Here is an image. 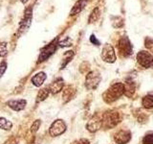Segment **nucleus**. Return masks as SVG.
Instances as JSON below:
<instances>
[{
  "label": "nucleus",
  "mask_w": 153,
  "mask_h": 144,
  "mask_svg": "<svg viewBox=\"0 0 153 144\" xmlns=\"http://www.w3.org/2000/svg\"><path fill=\"white\" fill-rule=\"evenodd\" d=\"M124 93V85L122 83H118L113 85L109 89L105 91L103 94V99L106 103H112L117 100Z\"/></svg>",
  "instance_id": "obj_1"
},
{
  "label": "nucleus",
  "mask_w": 153,
  "mask_h": 144,
  "mask_svg": "<svg viewBox=\"0 0 153 144\" xmlns=\"http://www.w3.org/2000/svg\"><path fill=\"white\" fill-rule=\"evenodd\" d=\"M121 117L117 112L110 110V112L104 113L102 115V125L104 128H112L115 127L120 122Z\"/></svg>",
  "instance_id": "obj_2"
},
{
  "label": "nucleus",
  "mask_w": 153,
  "mask_h": 144,
  "mask_svg": "<svg viewBox=\"0 0 153 144\" xmlns=\"http://www.w3.org/2000/svg\"><path fill=\"white\" fill-rule=\"evenodd\" d=\"M57 46H59V42H57V40H55L52 42H50L48 45H46L44 48H42L40 51L39 58H38L39 62H44L47 59H49V58L56 52Z\"/></svg>",
  "instance_id": "obj_3"
},
{
  "label": "nucleus",
  "mask_w": 153,
  "mask_h": 144,
  "mask_svg": "<svg viewBox=\"0 0 153 144\" xmlns=\"http://www.w3.org/2000/svg\"><path fill=\"white\" fill-rule=\"evenodd\" d=\"M100 80H102V77H100V73L97 71H91L86 75V79H85V86L88 89L92 90L97 88V86H99Z\"/></svg>",
  "instance_id": "obj_4"
},
{
  "label": "nucleus",
  "mask_w": 153,
  "mask_h": 144,
  "mask_svg": "<svg viewBox=\"0 0 153 144\" xmlns=\"http://www.w3.org/2000/svg\"><path fill=\"white\" fill-rule=\"evenodd\" d=\"M119 51L123 57H129L132 54L133 47L127 37H123L119 41Z\"/></svg>",
  "instance_id": "obj_5"
},
{
  "label": "nucleus",
  "mask_w": 153,
  "mask_h": 144,
  "mask_svg": "<svg viewBox=\"0 0 153 144\" xmlns=\"http://www.w3.org/2000/svg\"><path fill=\"white\" fill-rule=\"evenodd\" d=\"M137 61H138L140 65L145 67V68H148V67L152 66L153 57L149 52L141 51V52H139L138 55H137Z\"/></svg>",
  "instance_id": "obj_6"
},
{
  "label": "nucleus",
  "mask_w": 153,
  "mask_h": 144,
  "mask_svg": "<svg viewBox=\"0 0 153 144\" xmlns=\"http://www.w3.org/2000/svg\"><path fill=\"white\" fill-rule=\"evenodd\" d=\"M32 17H33L32 8H28L25 11V14H24V16L22 18L20 24H19V30H18L19 33L23 34L28 30L32 23Z\"/></svg>",
  "instance_id": "obj_7"
},
{
  "label": "nucleus",
  "mask_w": 153,
  "mask_h": 144,
  "mask_svg": "<svg viewBox=\"0 0 153 144\" xmlns=\"http://www.w3.org/2000/svg\"><path fill=\"white\" fill-rule=\"evenodd\" d=\"M102 58L104 62H110V64L116 61V54H115L114 48L112 47V45L108 44V43L104 44L102 52Z\"/></svg>",
  "instance_id": "obj_8"
},
{
  "label": "nucleus",
  "mask_w": 153,
  "mask_h": 144,
  "mask_svg": "<svg viewBox=\"0 0 153 144\" xmlns=\"http://www.w3.org/2000/svg\"><path fill=\"white\" fill-rule=\"evenodd\" d=\"M65 130H66L65 123L60 119L56 120L50 127V134L52 136H59L65 132Z\"/></svg>",
  "instance_id": "obj_9"
},
{
  "label": "nucleus",
  "mask_w": 153,
  "mask_h": 144,
  "mask_svg": "<svg viewBox=\"0 0 153 144\" xmlns=\"http://www.w3.org/2000/svg\"><path fill=\"white\" fill-rule=\"evenodd\" d=\"M115 141H116L118 144H126L131 138V134L128 131H124V130H122V131H119L116 134H115Z\"/></svg>",
  "instance_id": "obj_10"
},
{
  "label": "nucleus",
  "mask_w": 153,
  "mask_h": 144,
  "mask_svg": "<svg viewBox=\"0 0 153 144\" xmlns=\"http://www.w3.org/2000/svg\"><path fill=\"white\" fill-rule=\"evenodd\" d=\"M102 117L95 116L87 124V129L90 132H96L102 127Z\"/></svg>",
  "instance_id": "obj_11"
},
{
  "label": "nucleus",
  "mask_w": 153,
  "mask_h": 144,
  "mask_svg": "<svg viewBox=\"0 0 153 144\" xmlns=\"http://www.w3.org/2000/svg\"><path fill=\"white\" fill-rule=\"evenodd\" d=\"M8 106L11 109L16 110V112H19V110H23L25 108L26 106V100H23V99H20V100H11L8 102Z\"/></svg>",
  "instance_id": "obj_12"
},
{
  "label": "nucleus",
  "mask_w": 153,
  "mask_h": 144,
  "mask_svg": "<svg viewBox=\"0 0 153 144\" xmlns=\"http://www.w3.org/2000/svg\"><path fill=\"white\" fill-rule=\"evenodd\" d=\"M46 80V74L44 72H38L32 78V83L36 86H40Z\"/></svg>",
  "instance_id": "obj_13"
},
{
  "label": "nucleus",
  "mask_w": 153,
  "mask_h": 144,
  "mask_svg": "<svg viewBox=\"0 0 153 144\" xmlns=\"http://www.w3.org/2000/svg\"><path fill=\"white\" fill-rule=\"evenodd\" d=\"M62 88H63V80L59 78V79L56 80L54 83L50 86L49 89L53 94H56L62 89Z\"/></svg>",
  "instance_id": "obj_14"
},
{
  "label": "nucleus",
  "mask_w": 153,
  "mask_h": 144,
  "mask_svg": "<svg viewBox=\"0 0 153 144\" xmlns=\"http://www.w3.org/2000/svg\"><path fill=\"white\" fill-rule=\"evenodd\" d=\"M85 6H86V0H79V1L75 4L73 9L71 10L70 16H75V14H79L84 9Z\"/></svg>",
  "instance_id": "obj_15"
},
{
  "label": "nucleus",
  "mask_w": 153,
  "mask_h": 144,
  "mask_svg": "<svg viewBox=\"0 0 153 144\" xmlns=\"http://www.w3.org/2000/svg\"><path fill=\"white\" fill-rule=\"evenodd\" d=\"M143 106L146 109L153 108V95H146L143 98Z\"/></svg>",
  "instance_id": "obj_16"
},
{
  "label": "nucleus",
  "mask_w": 153,
  "mask_h": 144,
  "mask_svg": "<svg viewBox=\"0 0 153 144\" xmlns=\"http://www.w3.org/2000/svg\"><path fill=\"white\" fill-rule=\"evenodd\" d=\"M100 9L97 7V8H95L93 11H92V13H91V14H90V16H89V19H88V22L89 23H93V22H95V21H97L98 19H99V17H100Z\"/></svg>",
  "instance_id": "obj_17"
},
{
  "label": "nucleus",
  "mask_w": 153,
  "mask_h": 144,
  "mask_svg": "<svg viewBox=\"0 0 153 144\" xmlns=\"http://www.w3.org/2000/svg\"><path fill=\"white\" fill-rule=\"evenodd\" d=\"M13 124L11 121H9V120L4 117H0V128L5 130V131H8V130H11Z\"/></svg>",
  "instance_id": "obj_18"
},
{
  "label": "nucleus",
  "mask_w": 153,
  "mask_h": 144,
  "mask_svg": "<svg viewBox=\"0 0 153 144\" xmlns=\"http://www.w3.org/2000/svg\"><path fill=\"white\" fill-rule=\"evenodd\" d=\"M49 92H50L49 88H43V89L39 90V92L37 94V102L45 100L48 97V95H49Z\"/></svg>",
  "instance_id": "obj_19"
},
{
  "label": "nucleus",
  "mask_w": 153,
  "mask_h": 144,
  "mask_svg": "<svg viewBox=\"0 0 153 144\" xmlns=\"http://www.w3.org/2000/svg\"><path fill=\"white\" fill-rule=\"evenodd\" d=\"M73 56H74L73 51H67V52L65 53V54H64V57H63V62H62V64H61V67H60V68H64V66L72 60V58H73Z\"/></svg>",
  "instance_id": "obj_20"
},
{
  "label": "nucleus",
  "mask_w": 153,
  "mask_h": 144,
  "mask_svg": "<svg viewBox=\"0 0 153 144\" xmlns=\"http://www.w3.org/2000/svg\"><path fill=\"white\" fill-rule=\"evenodd\" d=\"M74 92H75V91H74V90H72V89L70 88V86H68V88H66L65 90L63 91V98H65L66 101L70 100L72 97H73Z\"/></svg>",
  "instance_id": "obj_21"
},
{
  "label": "nucleus",
  "mask_w": 153,
  "mask_h": 144,
  "mask_svg": "<svg viewBox=\"0 0 153 144\" xmlns=\"http://www.w3.org/2000/svg\"><path fill=\"white\" fill-rule=\"evenodd\" d=\"M7 53V42H1L0 43V57H5Z\"/></svg>",
  "instance_id": "obj_22"
},
{
  "label": "nucleus",
  "mask_w": 153,
  "mask_h": 144,
  "mask_svg": "<svg viewBox=\"0 0 153 144\" xmlns=\"http://www.w3.org/2000/svg\"><path fill=\"white\" fill-rule=\"evenodd\" d=\"M143 144H153V134H148L143 139Z\"/></svg>",
  "instance_id": "obj_23"
},
{
  "label": "nucleus",
  "mask_w": 153,
  "mask_h": 144,
  "mask_svg": "<svg viewBox=\"0 0 153 144\" xmlns=\"http://www.w3.org/2000/svg\"><path fill=\"white\" fill-rule=\"evenodd\" d=\"M72 45V41L69 38H65L63 40L61 41H59V46H61V47H67V46H70Z\"/></svg>",
  "instance_id": "obj_24"
},
{
  "label": "nucleus",
  "mask_w": 153,
  "mask_h": 144,
  "mask_svg": "<svg viewBox=\"0 0 153 144\" xmlns=\"http://www.w3.org/2000/svg\"><path fill=\"white\" fill-rule=\"evenodd\" d=\"M7 69V62H2L0 64V78L2 77V75L5 73V71Z\"/></svg>",
  "instance_id": "obj_25"
},
{
  "label": "nucleus",
  "mask_w": 153,
  "mask_h": 144,
  "mask_svg": "<svg viewBox=\"0 0 153 144\" xmlns=\"http://www.w3.org/2000/svg\"><path fill=\"white\" fill-rule=\"evenodd\" d=\"M39 126H40V121H39V120H36V121L33 124V126H32V131H33V132L37 131V129L39 128Z\"/></svg>",
  "instance_id": "obj_26"
},
{
  "label": "nucleus",
  "mask_w": 153,
  "mask_h": 144,
  "mask_svg": "<svg viewBox=\"0 0 153 144\" xmlns=\"http://www.w3.org/2000/svg\"><path fill=\"white\" fill-rule=\"evenodd\" d=\"M72 144H90V143H89V141L87 140V139L81 138V139H79V140H76Z\"/></svg>",
  "instance_id": "obj_27"
},
{
  "label": "nucleus",
  "mask_w": 153,
  "mask_h": 144,
  "mask_svg": "<svg viewBox=\"0 0 153 144\" xmlns=\"http://www.w3.org/2000/svg\"><path fill=\"white\" fill-rule=\"evenodd\" d=\"M90 41L92 42V43H94V44H96V45H100V41L97 40V38H96V36H94V35L91 36Z\"/></svg>",
  "instance_id": "obj_28"
},
{
  "label": "nucleus",
  "mask_w": 153,
  "mask_h": 144,
  "mask_svg": "<svg viewBox=\"0 0 153 144\" xmlns=\"http://www.w3.org/2000/svg\"><path fill=\"white\" fill-rule=\"evenodd\" d=\"M4 144H17V139L16 138H10L8 141H6Z\"/></svg>",
  "instance_id": "obj_29"
},
{
  "label": "nucleus",
  "mask_w": 153,
  "mask_h": 144,
  "mask_svg": "<svg viewBox=\"0 0 153 144\" xmlns=\"http://www.w3.org/2000/svg\"><path fill=\"white\" fill-rule=\"evenodd\" d=\"M20 1H21V2H22L23 4H26V3H27V2L29 1V0H20Z\"/></svg>",
  "instance_id": "obj_30"
},
{
  "label": "nucleus",
  "mask_w": 153,
  "mask_h": 144,
  "mask_svg": "<svg viewBox=\"0 0 153 144\" xmlns=\"http://www.w3.org/2000/svg\"><path fill=\"white\" fill-rule=\"evenodd\" d=\"M152 67H153V64H152Z\"/></svg>",
  "instance_id": "obj_31"
}]
</instances>
